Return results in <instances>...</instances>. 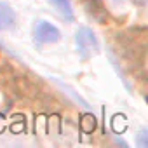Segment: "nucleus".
I'll list each match as a JSON object with an SVG mask.
<instances>
[{
	"label": "nucleus",
	"instance_id": "f257e3e1",
	"mask_svg": "<svg viewBox=\"0 0 148 148\" xmlns=\"http://www.w3.org/2000/svg\"><path fill=\"white\" fill-rule=\"evenodd\" d=\"M75 40H77V47H79V52H80L82 58H91L99 49L98 38H96V35L91 28H80L77 32Z\"/></svg>",
	"mask_w": 148,
	"mask_h": 148
},
{
	"label": "nucleus",
	"instance_id": "f03ea898",
	"mask_svg": "<svg viewBox=\"0 0 148 148\" xmlns=\"http://www.w3.org/2000/svg\"><path fill=\"white\" fill-rule=\"evenodd\" d=\"M59 30L56 26H52L51 23L40 21L35 28V38L40 44H51V42H58L59 40Z\"/></svg>",
	"mask_w": 148,
	"mask_h": 148
},
{
	"label": "nucleus",
	"instance_id": "39448f33",
	"mask_svg": "<svg viewBox=\"0 0 148 148\" xmlns=\"http://www.w3.org/2000/svg\"><path fill=\"white\" fill-rule=\"evenodd\" d=\"M134 2H136L138 5H145V4H146V0H134Z\"/></svg>",
	"mask_w": 148,
	"mask_h": 148
},
{
	"label": "nucleus",
	"instance_id": "7ed1b4c3",
	"mask_svg": "<svg viewBox=\"0 0 148 148\" xmlns=\"http://www.w3.org/2000/svg\"><path fill=\"white\" fill-rule=\"evenodd\" d=\"M14 23H16V14H14V11H12L7 4L0 2V32L12 28Z\"/></svg>",
	"mask_w": 148,
	"mask_h": 148
},
{
	"label": "nucleus",
	"instance_id": "20e7f679",
	"mask_svg": "<svg viewBox=\"0 0 148 148\" xmlns=\"http://www.w3.org/2000/svg\"><path fill=\"white\" fill-rule=\"evenodd\" d=\"M49 2L58 9V12L61 16H64L68 21H73V9H71L70 0H49Z\"/></svg>",
	"mask_w": 148,
	"mask_h": 148
}]
</instances>
